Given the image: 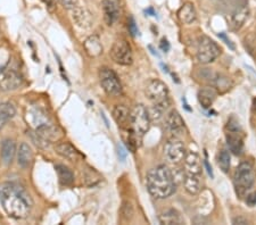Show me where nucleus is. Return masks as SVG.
Wrapping results in <instances>:
<instances>
[{"label":"nucleus","mask_w":256,"mask_h":225,"mask_svg":"<svg viewBox=\"0 0 256 225\" xmlns=\"http://www.w3.org/2000/svg\"><path fill=\"white\" fill-rule=\"evenodd\" d=\"M0 203L7 214L16 220L28 218L32 206L30 195L22 187L12 182L0 184Z\"/></svg>","instance_id":"f257e3e1"},{"label":"nucleus","mask_w":256,"mask_h":225,"mask_svg":"<svg viewBox=\"0 0 256 225\" xmlns=\"http://www.w3.org/2000/svg\"><path fill=\"white\" fill-rule=\"evenodd\" d=\"M147 189L155 199H165L174 194L176 180L168 166L160 165L148 172Z\"/></svg>","instance_id":"f03ea898"},{"label":"nucleus","mask_w":256,"mask_h":225,"mask_svg":"<svg viewBox=\"0 0 256 225\" xmlns=\"http://www.w3.org/2000/svg\"><path fill=\"white\" fill-rule=\"evenodd\" d=\"M256 174L254 167L248 162H244L237 167L234 175V182L237 192L240 196L246 194L254 186Z\"/></svg>","instance_id":"7ed1b4c3"},{"label":"nucleus","mask_w":256,"mask_h":225,"mask_svg":"<svg viewBox=\"0 0 256 225\" xmlns=\"http://www.w3.org/2000/svg\"><path fill=\"white\" fill-rule=\"evenodd\" d=\"M221 54V49L216 42L206 35H202L198 39L197 44V59L202 64H210L216 60Z\"/></svg>","instance_id":"20e7f679"},{"label":"nucleus","mask_w":256,"mask_h":225,"mask_svg":"<svg viewBox=\"0 0 256 225\" xmlns=\"http://www.w3.org/2000/svg\"><path fill=\"white\" fill-rule=\"evenodd\" d=\"M226 143L230 151L236 156H240L244 153V141L242 137V129L239 122L234 117H231L226 125Z\"/></svg>","instance_id":"39448f33"},{"label":"nucleus","mask_w":256,"mask_h":225,"mask_svg":"<svg viewBox=\"0 0 256 225\" xmlns=\"http://www.w3.org/2000/svg\"><path fill=\"white\" fill-rule=\"evenodd\" d=\"M99 81H100L102 87L107 95L113 97L122 95V84L116 73L113 69L108 67H102L100 71H99Z\"/></svg>","instance_id":"423d86ee"},{"label":"nucleus","mask_w":256,"mask_h":225,"mask_svg":"<svg viewBox=\"0 0 256 225\" xmlns=\"http://www.w3.org/2000/svg\"><path fill=\"white\" fill-rule=\"evenodd\" d=\"M131 125L138 136H144L150 128V116L144 105H137L131 112Z\"/></svg>","instance_id":"0eeeda50"},{"label":"nucleus","mask_w":256,"mask_h":225,"mask_svg":"<svg viewBox=\"0 0 256 225\" xmlns=\"http://www.w3.org/2000/svg\"><path fill=\"white\" fill-rule=\"evenodd\" d=\"M110 57L118 65H123V66L131 65L134 56H132V49L129 42L124 39L115 41L112 49H110Z\"/></svg>","instance_id":"6e6552de"},{"label":"nucleus","mask_w":256,"mask_h":225,"mask_svg":"<svg viewBox=\"0 0 256 225\" xmlns=\"http://www.w3.org/2000/svg\"><path fill=\"white\" fill-rule=\"evenodd\" d=\"M144 93L148 99L154 104H168V90L166 84L160 80H150L146 85Z\"/></svg>","instance_id":"1a4fd4ad"},{"label":"nucleus","mask_w":256,"mask_h":225,"mask_svg":"<svg viewBox=\"0 0 256 225\" xmlns=\"http://www.w3.org/2000/svg\"><path fill=\"white\" fill-rule=\"evenodd\" d=\"M164 155L168 161L174 164V165L182 163L186 158V155H187L184 143L178 138L173 137V139H170V140L165 143Z\"/></svg>","instance_id":"9d476101"},{"label":"nucleus","mask_w":256,"mask_h":225,"mask_svg":"<svg viewBox=\"0 0 256 225\" xmlns=\"http://www.w3.org/2000/svg\"><path fill=\"white\" fill-rule=\"evenodd\" d=\"M23 83V79L18 71L12 67L0 68V89L4 91H13L18 89Z\"/></svg>","instance_id":"9b49d317"},{"label":"nucleus","mask_w":256,"mask_h":225,"mask_svg":"<svg viewBox=\"0 0 256 225\" xmlns=\"http://www.w3.org/2000/svg\"><path fill=\"white\" fill-rule=\"evenodd\" d=\"M165 128H166V130L174 138L184 132V122L176 110H171L166 115V117H165Z\"/></svg>","instance_id":"f8f14e48"},{"label":"nucleus","mask_w":256,"mask_h":225,"mask_svg":"<svg viewBox=\"0 0 256 225\" xmlns=\"http://www.w3.org/2000/svg\"><path fill=\"white\" fill-rule=\"evenodd\" d=\"M70 9H71L74 23H76L78 26H80L82 28H89L92 25V15L88 9L79 7L78 5L70 8Z\"/></svg>","instance_id":"ddd939ff"},{"label":"nucleus","mask_w":256,"mask_h":225,"mask_svg":"<svg viewBox=\"0 0 256 225\" xmlns=\"http://www.w3.org/2000/svg\"><path fill=\"white\" fill-rule=\"evenodd\" d=\"M184 175H202V159L195 151H188L184 158Z\"/></svg>","instance_id":"4468645a"},{"label":"nucleus","mask_w":256,"mask_h":225,"mask_svg":"<svg viewBox=\"0 0 256 225\" xmlns=\"http://www.w3.org/2000/svg\"><path fill=\"white\" fill-rule=\"evenodd\" d=\"M102 10L104 18L108 26H112L116 22L120 16V2L118 0H104L102 1Z\"/></svg>","instance_id":"2eb2a0df"},{"label":"nucleus","mask_w":256,"mask_h":225,"mask_svg":"<svg viewBox=\"0 0 256 225\" xmlns=\"http://www.w3.org/2000/svg\"><path fill=\"white\" fill-rule=\"evenodd\" d=\"M113 117L121 129H128L131 124V112L123 105H116L113 109Z\"/></svg>","instance_id":"dca6fc26"},{"label":"nucleus","mask_w":256,"mask_h":225,"mask_svg":"<svg viewBox=\"0 0 256 225\" xmlns=\"http://www.w3.org/2000/svg\"><path fill=\"white\" fill-rule=\"evenodd\" d=\"M218 97V90L214 87H205L198 91V101L202 107L208 109L213 105Z\"/></svg>","instance_id":"f3484780"},{"label":"nucleus","mask_w":256,"mask_h":225,"mask_svg":"<svg viewBox=\"0 0 256 225\" xmlns=\"http://www.w3.org/2000/svg\"><path fill=\"white\" fill-rule=\"evenodd\" d=\"M33 162V151L28 143L23 142L20 145L18 151V163L22 169H28Z\"/></svg>","instance_id":"a211bd4d"},{"label":"nucleus","mask_w":256,"mask_h":225,"mask_svg":"<svg viewBox=\"0 0 256 225\" xmlns=\"http://www.w3.org/2000/svg\"><path fill=\"white\" fill-rule=\"evenodd\" d=\"M84 47L86 54L90 57H98L102 52V46L98 35H90L84 40Z\"/></svg>","instance_id":"6ab92c4d"},{"label":"nucleus","mask_w":256,"mask_h":225,"mask_svg":"<svg viewBox=\"0 0 256 225\" xmlns=\"http://www.w3.org/2000/svg\"><path fill=\"white\" fill-rule=\"evenodd\" d=\"M178 17L181 22L184 24H192L195 22L197 17V13L195 7L192 2H186L180 7V9L178 10Z\"/></svg>","instance_id":"aec40b11"},{"label":"nucleus","mask_w":256,"mask_h":225,"mask_svg":"<svg viewBox=\"0 0 256 225\" xmlns=\"http://www.w3.org/2000/svg\"><path fill=\"white\" fill-rule=\"evenodd\" d=\"M184 190L189 195L196 196L200 192L202 189V181L200 175H184Z\"/></svg>","instance_id":"412c9836"},{"label":"nucleus","mask_w":256,"mask_h":225,"mask_svg":"<svg viewBox=\"0 0 256 225\" xmlns=\"http://www.w3.org/2000/svg\"><path fill=\"white\" fill-rule=\"evenodd\" d=\"M16 154L15 142L12 139H5L2 143V159L6 165L13 162Z\"/></svg>","instance_id":"4be33fe9"},{"label":"nucleus","mask_w":256,"mask_h":225,"mask_svg":"<svg viewBox=\"0 0 256 225\" xmlns=\"http://www.w3.org/2000/svg\"><path fill=\"white\" fill-rule=\"evenodd\" d=\"M55 151L60 156L68 159V161H74V159H76L78 156H79L78 150L68 142H60L58 145H56Z\"/></svg>","instance_id":"5701e85b"},{"label":"nucleus","mask_w":256,"mask_h":225,"mask_svg":"<svg viewBox=\"0 0 256 225\" xmlns=\"http://www.w3.org/2000/svg\"><path fill=\"white\" fill-rule=\"evenodd\" d=\"M16 109L10 102H0V131L15 116Z\"/></svg>","instance_id":"b1692460"},{"label":"nucleus","mask_w":256,"mask_h":225,"mask_svg":"<svg viewBox=\"0 0 256 225\" xmlns=\"http://www.w3.org/2000/svg\"><path fill=\"white\" fill-rule=\"evenodd\" d=\"M137 136L138 134L134 132V130H130L129 128L122 129V139L131 153H134L136 149L139 147Z\"/></svg>","instance_id":"393cba45"},{"label":"nucleus","mask_w":256,"mask_h":225,"mask_svg":"<svg viewBox=\"0 0 256 225\" xmlns=\"http://www.w3.org/2000/svg\"><path fill=\"white\" fill-rule=\"evenodd\" d=\"M160 224L165 225H180L184 223V220L181 218L179 213L176 210H168L158 218Z\"/></svg>","instance_id":"a878e982"},{"label":"nucleus","mask_w":256,"mask_h":225,"mask_svg":"<svg viewBox=\"0 0 256 225\" xmlns=\"http://www.w3.org/2000/svg\"><path fill=\"white\" fill-rule=\"evenodd\" d=\"M36 133L40 134L41 137H42L44 140H47L48 142H52V141H55L58 139L60 137L57 136V131L56 129L54 128V126H50L48 124H41L38 126V129H36Z\"/></svg>","instance_id":"bb28decb"},{"label":"nucleus","mask_w":256,"mask_h":225,"mask_svg":"<svg viewBox=\"0 0 256 225\" xmlns=\"http://www.w3.org/2000/svg\"><path fill=\"white\" fill-rule=\"evenodd\" d=\"M56 172L58 174V179L62 184L64 186H71L74 182V175L72 171L64 165H56Z\"/></svg>","instance_id":"cd10ccee"},{"label":"nucleus","mask_w":256,"mask_h":225,"mask_svg":"<svg viewBox=\"0 0 256 225\" xmlns=\"http://www.w3.org/2000/svg\"><path fill=\"white\" fill-rule=\"evenodd\" d=\"M247 17H248V8H247V7L239 8L236 13L232 15V20H231V23H232V26H234V30H237V28H240L242 24L245 23V20H246Z\"/></svg>","instance_id":"c85d7f7f"},{"label":"nucleus","mask_w":256,"mask_h":225,"mask_svg":"<svg viewBox=\"0 0 256 225\" xmlns=\"http://www.w3.org/2000/svg\"><path fill=\"white\" fill-rule=\"evenodd\" d=\"M218 165L222 172L228 173L230 170V153L229 150L222 149L218 156Z\"/></svg>","instance_id":"c756f323"},{"label":"nucleus","mask_w":256,"mask_h":225,"mask_svg":"<svg viewBox=\"0 0 256 225\" xmlns=\"http://www.w3.org/2000/svg\"><path fill=\"white\" fill-rule=\"evenodd\" d=\"M122 215H123V218H124L128 221L132 219V215H134V208H132L130 203H128V202L123 203Z\"/></svg>","instance_id":"7c9ffc66"},{"label":"nucleus","mask_w":256,"mask_h":225,"mask_svg":"<svg viewBox=\"0 0 256 225\" xmlns=\"http://www.w3.org/2000/svg\"><path fill=\"white\" fill-rule=\"evenodd\" d=\"M128 26H129V31H130V33H131L132 36H136V35L139 34L138 27H137V25H136V22H134V17H130L129 25H128Z\"/></svg>","instance_id":"2f4dec72"},{"label":"nucleus","mask_w":256,"mask_h":225,"mask_svg":"<svg viewBox=\"0 0 256 225\" xmlns=\"http://www.w3.org/2000/svg\"><path fill=\"white\" fill-rule=\"evenodd\" d=\"M41 1L46 5L47 9L50 11V13H52V11L56 9V0H41Z\"/></svg>","instance_id":"473e14b6"},{"label":"nucleus","mask_w":256,"mask_h":225,"mask_svg":"<svg viewBox=\"0 0 256 225\" xmlns=\"http://www.w3.org/2000/svg\"><path fill=\"white\" fill-rule=\"evenodd\" d=\"M246 203L248 204L250 206H255L256 205V192H253V194L247 196Z\"/></svg>","instance_id":"72a5a7b5"},{"label":"nucleus","mask_w":256,"mask_h":225,"mask_svg":"<svg viewBox=\"0 0 256 225\" xmlns=\"http://www.w3.org/2000/svg\"><path fill=\"white\" fill-rule=\"evenodd\" d=\"M160 48L162 49L164 52H168V50H170V43H168V41L164 38V39H162V41H160Z\"/></svg>","instance_id":"f704fd0d"},{"label":"nucleus","mask_w":256,"mask_h":225,"mask_svg":"<svg viewBox=\"0 0 256 225\" xmlns=\"http://www.w3.org/2000/svg\"><path fill=\"white\" fill-rule=\"evenodd\" d=\"M118 157H120V159H121L122 162H124V159H126V149L123 148V146L118 145Z\"/></svg>","instance_id":"c9c22d12"},{"label":"nucleus","mask_w":256,"mask_h":225,"mask_svg":"<svg viewBox=\"0 0 256 225\" xmlns=\"http://www.w3.org/2000/svg\"><path fill=\"white\" fill-rule=\"evenodd\" d=\"M60 1L68 8H72L78 3V0H60Z\"/></svg>","instance_id":"e433bc0d"},{"label":"nucleus","mask_w":256,"mask_h":225,"mask_svg":"<svg viewBox=\"0 0 256 225\" xmlns=\"http://www.w3.org/2000/svg\"><path fill=\"white\" fill-rule=\"evenodd\" d=\"M232 223L234 224H242V225H245V224H248V221L244 218H236L232 220Z\"/></svg>","instance_id":"4c0bfd02"},{"label":"nucleus","mask_w":256,"mask_h":225,"mask_svg":"<svg viewBox=\"0 0 256 225\" xmlns=\"http://www.w3.org/2000/svg\"><path fill=\"white\" fill-rule=\"evenodd\" d=\"M204 164H205L206 169H208V174L210 175V178H213V172H212V169H210V165H208V162L206 161V159L204 161Z\"/></svg>","instance_id":"58836bf2"},{"label":"nucleus","mask_w":256,"mask_h":225,"mask_svg":"<svg viewBox=\"0 0 256 225\" xmlns=\"http://www.w3.org/2000/svg\"><path fill=\"white\" fill-rule=\"evenodd\" d=\"M146 14H150L152 16H155V11H154V9H152V8H148V9L146 10Z\"/></svg>","instance_id":"ea45409f"},{"label":"nucleus","mask_w":256,"mask_h":225,"mask_svg":"<svg viewBox=\"0 0 256 225\" xmlns=\"http://www.w3.org/2000/svg\"><path fill=\"white\" fill-rule=\"evenodd\" d=\"M253 109H254V112L256 113V99H254V106H253Z\"/></svg>","instance_id":"a19ab883"},{"label":"nucleus","mask_w":256,"mask_h":225,"mask_svg":"<svg viewBox=\"0 0 256 225\" xmlns=\"http://www.w3.org/2000/svg\"><path fill=\"white\" fill-rule=\"evenodd\" d=\"M0 34H2V30H0Z\"/></svg>","instance_id":"79ce46f5"}]
</instances>
